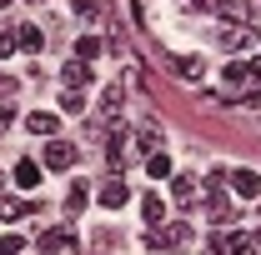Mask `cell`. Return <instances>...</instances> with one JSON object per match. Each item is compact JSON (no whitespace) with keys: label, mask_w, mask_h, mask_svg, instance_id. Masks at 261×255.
Instances as JSON below:
<instances>
[{"label":"cell","mask_w":261,"mask_h":255,"mask_svg":"<svg viewBox=\"0 0 261 255\" xmlns=\"http://www.w3.org/2000/svg\"><path fill=\"white\" fill-rule=\"evenodd\" d=\"M186 245H191V225L186 220H171V225L146 230V250H186Z\"/></svg>","instance_id":"1"},{"label":"cell","mask_w":261,"mask_h":255,"mask_svg":"<svg viewBox=\"0 0 261 255\" xmlns=\"http://www.w3.org/2000/svg\"><path fill=\"white\" fill-rule=\"evenodd\" d=\"M65 245H75V225H56V230H45V235L35 240V250H40V255H61Z\"/></svg>","instance_id":"2"},{"label":"cell","mask_w":261,"mask_h":255,"mask_svg":"<svg viewBox=\"0 0 261 255\" xmlns=\"http://www.w3.org/2000/svg\"><path fill=\"white\" fill-rule=\"evenodd\" d=\"M226 185L236 190V200H256V195H261V175H256V170H231Z\"/></svg>","instance_id":"3"},{"label":"cell","mask_w":261,"mask_h":255,"mask_svg":"<svg viewBox=\"0 0 261 255\" xmlns=\"http://www.w3.org/2000/svg\"><path fill=\"white\" fill-rule=\"evenodd\" d=\"M96 200L106 205V210H121V205L130 200V185L121 180V175H116V180H106V185H100V195H96Z\"/></svg>","instance_id":"4"},{"label":"cell","mask_w":261,"mask_h":255,"mask_svg":"<svg viewBox=\"0 0 261 255\" xmlns=\"http://www.w3.org/2000/svg\"><path fill=\"white\" fill-rule=\"evenodd\" d=\"M45 165H50V170H70V165H75V145H70V140H50V145H45Z\"/></svg>","instance_id":"5"},{"label":"cell","mask_w":261,"mask_h":255,"mask_svg":"<svg viewBox=\"0 0 261 255\" xmlns=\"http://www.w3.org/2000/svg\"><path fill=\"white\" fill-rule=\"evenodd\" d=\"M171 75L191 85V80H201V75H206V65L196 60V55H176V60H171Z\"/></svg>","instance_id":"6"},{"label":"cell","mask_w":261,"mask_h":255,"mask_svg":"<svg viewBox=\"0 0 261 255\" xmlns=\"http://www.w3.org/2000/svg\"><path fill=\"white\" fill-rule=\"evenodd\" d=\"M136 145H141L146 155H156V150H161V125H156V120H141V130H136Z\"/></svg>","instance_id":"7"},{"label":"cell","mask_w":261,"mask_h":255,"mask_svg":"<svg viewBox=\"0 0 261 255\" xmlns=\"http://www.w3.org/2000/svg\"><path fill=\"white\" fill-rule=\"evenodd\" d=\"M126 155H130V135H126V130H116V135H111V145H106V160L121 170V165H126Z\"/></svg>","instance_id":"8"},{"label":"cell","mask_w":261,"mask_h":255,"mask_svg":"<svg viewBox=\"0 0 261 255\" xmlns=\"http://www.w3.org/2000/svg\"><path fill=\"white\" fill-rule=\"evenodd\" d=\"M61 75H65V90H81V85H91V65H86V60H70Z\"/></svg>","instance_id":"9"},{"label":"cell","mask_w":261,"mask_h":255,"mask_svg":"<svg viewBox=\"0 0 261 255\" xmlns=\"http://www.w3.org/2000/svg\"><path fill=\"white\" fill-rule=\"evenodd\" d=\"M25 130H31V135H56V115H50V110H31V115H25Z\"/></svg>","instance_id":"10"},{"label":"cell","mask_w":261,"mask_h":255,"mask_svg":"<svg viewBox=\"0 0 261 255\" xmlns=\"http://www.w3.org/2000/svg\"><path fill=\"white\" fill-rule=\"evenodd\" d=\"M141 210H146V220H151V230H156V225H166V200L156 190L146 195V200H141Z\"/></svg>","instance_id":"11"},{"label":"cell","mask_w":261,"mask_h":255,"mask_svg":"<svg viewBox=\"0 0 261 255\" xmlns=\"http://www.w3.org/2000/svg\"><path fill=\"white\" fill-rule=\"evenodd\" d=\"M221 45H226V50H246V45H251V30H246V25H226V30H221Z\"/></svg>","instance_id":"12"},{"label":"cell","mask_w":261,"mask_h":255,"mask_svg":"<svg viewBox=\"0 0 261 255\" xmlns=\"http://www.w3.org/2000/svg\"><path fill=\"white\" fill-rule=\"evenodd\" d=\"M0 215H5V220H20V215H35V200H5V195H0Z\"/></svg>","instance_id":"13"},{"label":"cell","mask_w":261,"mask_h":255,"mask_svg":"<svg viewBox=\"0 0 261 255\" xmlns=\"http://www.w3.org/2000/svg\"><path fill=\"white\" fill-rule=\"evenodd\" d=\"M15 185H25V190L40 185V165H35V160H20V165H15Z\"/></svg>","instance_id":"14"},{"label":"cell","mask_w":261,"mask_h":255,"mask_svg":"<svg viewBox=\"0 0 261 255\" xmlns=\"http://www.w3.org/2000/svg\"><path fill=\"white\" fill-rule=\"evenodd\" d=\"M171 195H176L181 205H191L196 200V175H176V180H171Z\"/></svg>","instance_id":"15"},{"label":"cell","mask_w":261,"mask_h":255,"mask_svg":"<svg viewBox=\"0 0 261 255\" xmlns=\"http://www.w3.org/2000/svg\"><path fill=\"white\" fill-rule=\"evenodd\" d=\"M15 40H20V50H31V55H40V45H45V35L35 30V25H20V30H15Z\"/></svg>","instance_id":"16"},{"label":"cell","mask_w":261,"mask_h":255,"mask_svg":"<svg viewBox=\"0 0 261 255\" xmlns=\"http://www.w3.org/2000/svg\"><path fill=\"white\" fill-rule=\"evenodd\" d=\"M86 200H91V190H86V185H70V195H65V215L75 220V215L86 210Z\"/></svg>","instance_id":"17"},{"label":"cell","mask_w":261,"mask_h":255,"mask_svg":"<svg viewBox=\"0 0 261 255\" xmlns=\"http://www.w3.org/2000/svg\"><path fill=\"white\" fill-rule=\"evenodd\" d=\"M206 210H211V220H216V225H231V200H226L221 190L211 195V205H206Z\"/></svg>","instance_id":"18"},{"label":"cell","mask_w":261,"mask_h":255,"mask_svg":"<svg viewBox=\"0 0 261 255\" xmlns=\"http://www.w3.org/2000/svg\"><path fill=\"white\" fill-rule=\"evenodd\" d=\"M256 245H261L256 235H231V240H226V255H256Z\"/></svg>","instance_id":"19"},{"label":"cell","mask_w":261,"mask_h":255,"mask_svg":"<svg viewBox=\"0 0 261 255\" xmlns=\"http://www.w3.org/2000/svg\"><path fill=\"white\" fill-rule=\"evenodd\" d=\"M121 85H106V95H100V110H106V115H111V120H116V115H121Z\"/></svg>","instance_id":"20"},{"label":"cell","mask_w":261,"mask_h":255,"mask_svg":"<svg viewBox=\"0 0 261 255\" xmlns=\"http://www.w3.org/2000/svg\"><path fill=\"white\" fill-rule=\"evenodd\" d=\"M146 170H151V180H166V175H171V160H166V150L146 155Z\"/></svg>","instance_id":"21"},{"label":"cell","mask_w":261,"mask_h":255,"mask_svg":"<svg viewBox=\"0 0 261 255\" xmlns=\"http://www.w3.org/2000/svg\"><path fill=\"white\" fill-rule=\"evenodd\" d=\"M226 85H246V90H251V75H246V60H231V65H226Z\"/></svg>","instance_id":"22"},{"label":"cell","mask_w":261,"mask_h":255,"mask_svg":"<svg viewBox=\"0 0 261 255\" xmlns=\"http://www.w3.org/2000/svg\"><path fill=\"white\" fill-rule=\"evenodd\" d=\"M75 55H81V60H96V55H100V40H96V35H81V40H75Z\"/></svg>","instance_id":"23"},{"label":"cell","mask_w":261,"mask_h":255,"mask_svg":"<svg viewBox=\"0 0 261 255\" xmlns=\"http://www.w3.org/2000/svg\"><path fill=\"white\" fill-rule=\"evenodd\" d=\"M246 15H251L246 0H226V5H221V20H246Z\"/></svg>","instance_id":"24"},{"label":"cell","mask_w":261,"mask_h":255,"mask_svg":"<svg viewBox=\"0 0 261 255\" xmlns=\"http://www.w3.org/2000/svg\"><path fill=\"white\" fill-rule=\"evenodd\" d=\"M61 110H65V115H81V110H86V95H81V90H65V95H61Z\"/></svg>","instance_id":"25"},{"label":"cell","mask_w":261,"mask_h":255,"mask_svg":"<svg viewBox=\"0 0 261 255\" xmlns=\"http://www.w3.org/2000/svg\"><path fill=\"white\" fill-rule=\"evenodd\" d=\"M15 45H20V40H15V30H10V25H0V60H5Z\"/></svg>","instance_id":"26"},{"label":"cell","mask_w":261,"mask_h":255,"mask_svg":"<svg viewBox=\"0 0 261 255\" xmlns=\"http://www.w3.org/2000/svg\"><path fill=\"white\" fill-rule=\"evenodd\" d=\"M20 250H25L20 235H0V255H20Z\"/></svg>","instance_id":"27"},{"label":"cell","mask_w":261,"mask_h":255,"mask_svg":"<svg viewBox=\"0 0 261 255\" xmlns=\"http://www.w3.org/2000/svg\"><path fill=\"white\" fill-rule=\"evenodd\" d=\"M241 105H246V110H256V105H261V85H251V90L241 95Z\"/></svg>","instance_id":"28"},{"label":"cell","mask_w":261,"mask_h":255,"mask_svg":"<svg viewBox=\"0 0 261 255\" xmlns=\"http://www.w3.org/2000/svg\"><path fill=\"white\" fill-rule=\"evenodd\" d=\"M96 10H100L96 0H75V15H86V20H91V15H96Z\"/></svg>","instance_id":"29"},{"label":"cell","mask_w":261,"mask_h":255,"mask_svg":"<svg viewBox=\"0 0 261 255\" xmlns=\"http://www.w3.org/2000/svg\"><path fill=\"white\" fill-rule=\"evenodd\" d=\"M206 255H226V240H221V235H211V240H206Z\"/></svg>","instance_id":"30"},{"label":"cell","mask_w":261,"mask_h":255,"mask_svg":"<svg viewBox=\"0 0 261 255\" xmlns=\"http://www.w3.org/2000/svg\"><path fill=\"white\" fill-rule=\"evenodd\" d=\"M186 10H221L216 0H186Z\"/></svg>","instance_id":"31"},{"label":"cell","mask_w":261,"mask_h":255,"mask_svg":"<svg viewBox=\"0 0 261 255\" xmlns=\"http://www.w3.org/2000/svg\"><path fill=\"white\" fill-rule=\"evenodd\" d=\"M246 75H251V85H261V60H246Z\"/></svg>","instance_id":"32"},{"label":"cell","mask_w":261,"mask_h":255,"mask_svg":"<svg viewBox=\"0 0 261 255\" xmlns=\"http://www.w3.org/2000/svg\"><path fill=\"white\" fill-rule=\"evenodd\" d=\"M15 120V105H0V125H10Z\"/></svg>","instance_id":"33"},{"label":"cell","mask_w":261,"mask_h":255,"mask_svg":"<svg viewBox=\"0 0 261 255\" xmlns=\"http://www.w3.org/2000/svg\"><path fill=\"white\" fill-rule=\"evenodd\" d=\"M10 90H15V80H10V75H0V95H10Z\"/></svg>","instance_id":"34"},{"label":"cell","mask_w":261,"mask_h":255,"mask_svg":"<svg viewBox=\"0 0 261 255\" xmlns=\"http://www.w3.org/2000/svg\"><path fill=\"white\" fill-rule=\"evenodd\" d=\"M0 5H10V0H0Z\"/></svg>","instance_id":"35"}]
</instances>
